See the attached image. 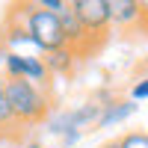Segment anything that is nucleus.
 <instances>
[{"instance_id": "nucleus-2", "label": "nucleus", "mask_w": 148, "mask_h": 148, "mask_svg": "<svg viewBox=\"0 0 148 148\" xmlns=\"http://www.w3.org/2000/svg\"><path fill=\"white\" fill-rule=\"evenodd\" d=\"M18 21L24 24V30L30 33L33 47L39 51L42 56L65 47V36H62V24H59L56 12H47L39 3H30V6H21L18 9Z\"/></svg>"}, {"instance_id": "nucleus-9", "label": "nucleus", "mask_w": 148, "mask_h": 148, "mask_svg": "<svg viewBox=\"0 0 148 148\" xmlns=\"http://www.w3.org/2000/svg\"><path fill=\"white\" fill-rule=\"evenodd\" d=\"M119 148H148V130H127L119 136Z\"/></svg>"}, {"instance_id": "nucleus-5", "label": "nucleus", "mask_w": 148, "mask_h": 148, "mask_svg": "<svg viewBox=\"0 0 148 148\" xmlns=\"http://www.w3.org/2000/svg\"><path fill=\"white\" fill-rule=\"evenodd\" d=\"M110 15L119 27H133L142 15H148V9L139 0H110Z\"/></svg>"}, {"instance_id": "nucleus-12", "label": "nucleus", "mask_w": 148, "mask_h": 148, "mask_svg": "<svg viewBox=\"0 0 148 148\" xmlns=\"http://www.w3.org/2000/svg\"><path fill=\"white\" fill-rule=\"evenodd\" d=\"M101 148H119V139H107V142H104Z\"/></svg>"}, {"instance_id": "nucleus-13", "label": "nucleus", "mask_w": 148, "mask_h": 148, "mask_svg": "<svg viewBox=\"0 0 148 148\" xmlns=\"http://www.w3.org/2000/svg\"><path fill=\"white\" fill-rule=\"evenodd\" d=\"M21 148H42V142H27V145H21Z\"/></svg>"}, {"instance_id": "nucleus-7", "label": "nucleus", "mask_w": 148, "mask_h": 148, "mask_svg": "<svg viewBox=\"0 0 148 148\" xmlns=\"http://www.w3.org/2000/svg\"><path fill=\"white\" fill-rule=\"evenodd\" d=\"M42 59H45V65H47V71H51V74H68L74 65H77L80 53H77V51H71V47L65 45V47H59V51L45 53Z\"/></svg>"}, {"instance_id": "nucleus-10", "label": "nucleus", "mask_w": 148, "mask_h": 148, "mask_svg": "<svg viewBox=\"0 0 148 148\" xmlns=\"http://www.w3.org/2000/svg\"><path fill=\"white\" fill-rule=\"evenodd\" d=\"M145 98H148V80H139L130 89V101H145Z\"/></svg>"}, {"instance_id": "nucleus-3", "label": "nucleus", "mask_w": 148, "mask_h": 148, "mask_svg": "<svg viewBox=\"0 0 148 148\" xmlns=\"http://www.w3.org/2000/svg\"><path fill=\"white\" fill-rule=\"evenodd\" d=\"M74 12H77V18L83 24L86 36H89V45L92 51L95 47H101L110 27H113V15H110V0H71Z\"/></svg>"}, {"instance_id": "nucleus-8", "label": "nucleus", "mask_w": 148, "mask_h": 148, "mask_svg": "<svg viewBox=\"0 0 148 148\" xmlns=\"http://www.w3.org/2000/svg\"><path fill=\"white\" fill-rule=\"evenodd\" d=\"M47 77H51V71H47L45 59H42V56H30V53H24V80L45 89Z\"/></svg>"}, {"instance_id": "nucleus-14", "label": "nucleus", "mask_w": 148, "mask_h": 148, "mask_svg": "<svg viewBox=\"0 0 148 148\" xmlns=\"http://www.w3.org/2000/svg\"><path fill=\"white\" fill-rule=\"evenodd\" d=\"M3 133H6V127H3V125H0V136H3Z\"/></svg>"}, {"instance_id": "nucleus-11", "label": "nucleus", "mask_w": 148, "mask_h": 148, "mask_svg": "<svg viewBox=\"0 0 148 148\" xmlns=\"http://www.w3.org/2000/svg\"><path fill=\"white\" fill-rule=\"evenodd\" d=\"M6 53H9V51H6V45H3V39H0V65H3V59H6Z\"/></svg>"}, {"instance_id": "nucleus-6", "label": "nucleus", "mask_w": 148, "mask_h": 148, "mask_svg": "<svg viewBox=\"0 0 148 148\" xmlns=\"http://www.w3.org/2000/svg\"><path fill=\"white\" fill-rule=\"evenodd\" d=\"M136 110H139L136 101H113V104L101 107V116H98L95 125H98V127H113V125H119V121L130 119Z\"/></svg>"}, {"instance_id": "nucleus-1", "label": "nucleus", "mask_w": 148, "mask_h": 148, "mask_svg": "<svg viewBox=\"0 0 148 148\" xmlns=\"http://www.w3.org/2000/svg\"><path fill=\"white\" fill-rule=\"evenodd\" d=\"M6 104L15 125H42L51 113V95L27 80H6Z\"/></svg>"}, {"instance_id": "nucleus-4", "label": "nucleus", "mask_w": 148, "mask_h": 148, "mask_svg": "<svg viewBox=\"0 0 148 148\" xmlns=\"http://www.w3.org/2000/svg\"><path fill=\"white\" fill-rule=\"evenodd\" d=\"M98 116H101V107L98 104H86V107H77V110H68V113H59L53 121H51V133H59L65 136V142H74L77 133L86 127V125H95Z\"/></svg>"}]
</instances>
